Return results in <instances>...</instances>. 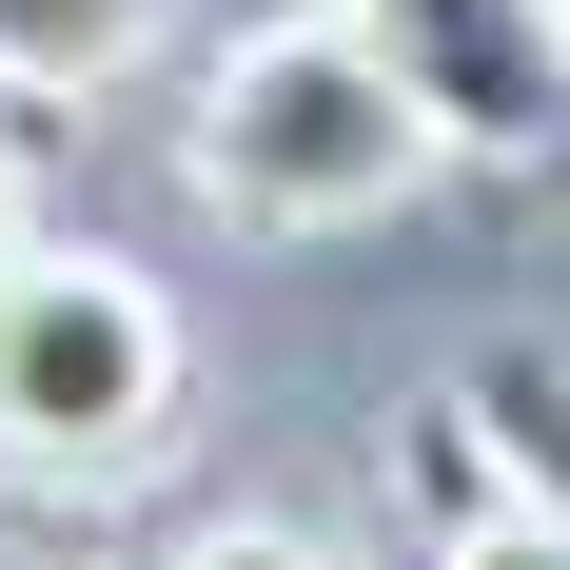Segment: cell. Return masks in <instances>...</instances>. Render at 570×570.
<instances>
[{"mask_svg":"<svg viewBox=\"0 0 570 570\" xmlns=\"http://www.w3.org/2000/svg\"><path fill=\"white\" fill-rule=\"evenodd\" d=\"M433 158H453V138L413 118V79L354 40L335 0L217 40L197 59V138H177V177H197L236 236H374L394 197H433Z\"/></svg>","mask_w":570,"mask_h":570,"instance_id":"1","label":"cell"},{"mask_svg":"<svg viewBox=\"0 0 570 570\" xmlns=\"http://www.w3.org/2000/svg\"><path fill=\"white\" fill-rule=\"evenodd\" d=\"M177 433V295L99 236H40L0 276V472H138Z\"/></svg>","mask_w":570,"mask_h":570,"instance_id":"2","label":"cell"},{"mask_svg":"<svg viewBox=\"0 0 570 570\" xmlns=\"http://www.w3.org/2000/svg\"><path fill=\"white\" fill-rule=\"evenodd\" d=\"M354 40L413 79L453 158H551L570 138V0H335Z\"/></svg>","mask_w":570,"mask_h":570,"instance_id":"3","label":"cell"},{"mask_svg":"<svg viewBox=\"0 0 570 570\" xmlns=\"http://www.w3.org/2000/svg\"><path fill=\"white\" fill-rule=\"evenodd\" d=\"M453 413H472V433H492V472H512V512L531 531H570V354H472V374H453Z\"/></svg>","mask_w":570,"mask_h":570,"instance_id":"4","label":"cell"},{"mask_svg":"<svg viewBox=\"0 0 570 570\" xmlns=\"http://www.w3.org/2000/svg\"><path fill=\"white\" fill-rule=\"evenodd\" d=\"M158 59V0H0V99H118Z\"/></svg>","mask_w":570,"mask_h":570,"instance_id":"5","label":"cell"},{"mask_svg":"<svg viewBox=\"0 0 570 570\" xmlns=\"http://www.w3.org/2000/svg\"><path fill=\"white\" fill-rule=\"evenodd\" d=\"M158 570H335V551H315V531H276V512H217V531H177Z\"/></svg>","mask_w":570,"mask_h":570,"instance_id":"6","label":"cell"},{"mask_svg":"<svg viewBox=\"0 0 570 570\" xmlns=\"http://www.w3.org/2000/svg\"><path fill=\"white\" fill-rule=\"evenodd\" d=\"M433 570H570V531H531V512H492V531H453Z\"/></svg>","mask_w":570,"mask_h":570,"instance_id":"7","label":"cell"},{"mask_svg":"<svg viewBox=\"0 0 570 570\" xmlns=\"http://www.w3.org/2000/svg\"><path fill=\"white\" fill-rule=\"evenodd\" d=\"M20 256H40V236H20V158H0V276H20Z\"/></svg>","mask_w":570,"mask_h":570,"instance_id":"8","label":"cell"}]
</instances>
